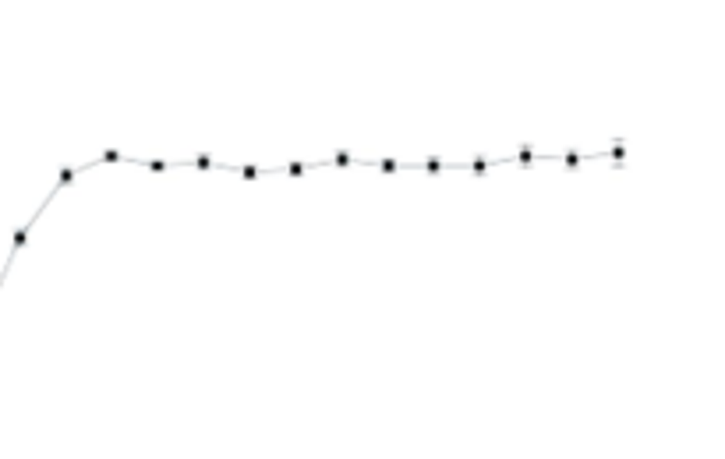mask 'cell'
I'll return each instance as SVG.
<instances>
[]
</instances>
